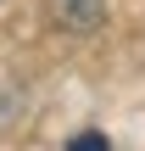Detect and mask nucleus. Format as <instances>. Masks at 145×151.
I'll return each mask as SVG.
<instances>
[{"label": "nucleus", "instance_id": "obj_1", "mask_svg": "<svg viewBox=\"0 0 145 151\" xmlns=\"http://www.w3.org/2000/svg\"><path fill=\"white\" fill-rule=\"evenodd\" d=\"M50 17L67 34H95L106 22V0H50Z\"/></svg>", "mask_w": 145, "mask_h": 151}, {"label": "nucleus", "instance_id": "obj_2", "mask_svg": "<svg viewBox=\"0 0 145 151\" xmlns=\"http://www.w3.org/2000/svg\"><path fill=\"white\" fill-rule=\"evenodd\" d=\"M67 151H106V134H95V129H89V134H73Z\"/></svg>", "mask_w": 145, "mask_h": 151}]
</instances>
